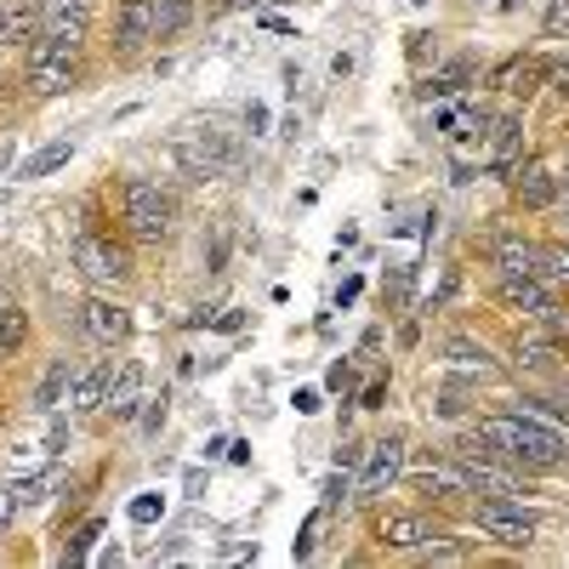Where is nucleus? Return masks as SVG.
<instances>
[{
  "label": "nucleus",
  "instance_id": "f257e3e1",
  "mask_svg": "<svg viewBox=\"0 0 569 569\" xmlns=\"http://www.w3.org/2000/svg\"><path fill=\"white\" fill-rule=\"evenodd\" d=\"M485 439L496 445V456H507L512 467H558L569 450H563V433L552 421L530 416V410H501V416H485Z\"/></svg>",
  "mask_w": 569,
  "mask_h": 569
},
{
  "label": "nucleus",
  "instance_id": "f03ea898",
  "mask_svg": "<svg viewBox=\"0 0 569 569\" xmlns=\"http://www.w3.org/2000/svg\"><path fill=\"white\" fill-rule=\"evenodd\" d=\"M120 222L137 246H166L177 228V200L149 177H126L120 182Z\"/></svg>",
  "mask_w": 569,
  "mask_h": 569
},
{
  "label": "nucleus",
  "instance_id": "7ed1b4c3",
  "mask_svg": "<svg viewBox=\"0 0 569 569\" xmlns=\"http://www.w3.org/2000/svg\"><path fill=\"white\" fill-rule=\"evenodd\" d=\"M69 262L91 279V284H126L137 268H131V251L126 246H114L109 233H98V228H80L74 240H69Z\"/></svg>",
  "mask_w": 569,
  "mask_h": 569
},
{
  "label": "nucleus",
  "instance_id": "20e7f679",
  "mask_svg": "<svg viewBox=\"0 0 569 569\" xmlns=\"http://www.w3.org/2000/svg\"><path fill=\"white\" fill-rule=\"evenodd\" d=\"M472 525H479L496 547H512V552L536 547V518L518 507L512 496H479V507H472Z\"/></svg>",
  "mask_w": 569,
  "mask_h": 569
},
{
  "label": "nucleus",
  "instance_id": "39448f33",
  "mask_svg": "<svg viewBox=\"0 0 569 569\" xmlns=\"http://www.w3.org/2000/svg\"><path fill=\"white\" fill-rule=\"evenodd\" d=\"M410 490L427 496V501H439V507H456L461 496H472V479H467V467L456 456H421L410 467Z\"/></svg>",
  "mask_w": 569,
  "mask_h": 569
},
{
  "label": "nucleus",
  "instance_id": "423d86ee",
  "mask_svg": "<svg viewBox=\"0 0 569 569\" xmlns=\"http://www.w3.org/2000/svg\"><path fill=\"white\" fill-rule=\"evenodd\" d=\"M80 325H86V337L103 342V348H126L131 330H137L131 308L114 302V297H86V302H80Z\"/></svg>",
  "mask_w": 569,
  "mask_h": 569
},
{
  "label": "nucleus",
  "instance_id": "0eeeda50",
  "mask_svg": "<svg viewBox=\"0 0 569 569\" xmlns=\"http://www.w3.org/2000/svg\"><path fill=\"white\" fill-rule=\"evenodd\" d=\"M496 297H501L512 313H530V319H541V325H552V319L563 313V308H558V297L541 284V273H501Z\"/></svg>",
  "mask_w": 569,
  "mask_h": 569
},
{
  "label": "nucleus",
  "instance_id": "6e6552de",
  "mask_svg": "<svg viewBox=\"0 0 569 569\" xmlns=\"http://www.w3.org/2000/svg\"><path fill=\"white\" fill-rule=\"evenodd\" d=\"M154 18H160V0H120V12H114V58L120 63H131L154 40Z\"/></svg>",
  "mask_w": 569,
  "mask_h": 569
},
{
  "label": "nucleus",
  "instance_id": "1a4fd4ad",
  "mask_svg": "<svg viewBox=\"0 0 569 569\" xmlns=\"http://www.w3.org/2000/svg\"><path fill=\"white\" fill-rule=\"evenodd\" d=\"M399 472H405V439L399 433H388L382 445H370L365 450V472H359V501H376V496H382L393 479H399Z\"/></svg>",
  "mask_w": 569,
  "mask_h": 569
},
{
  "label": "nucleus",
  "instance_id": "9d476101",
  "mask_svg": "<svg viewBox=\"0 0 569 569\" xmlns=\"http://www.w3.org/2000/svg\"><path fill=\"white\" fill-rule=\"evenodd\" d=\"M370 536H376V547H388V552H421L427 541H433V525H427L421 512H376Z\"/></svg>",
  "mask_w": 569,
  "mask_h": 569
},
{
  "label": "nucleus",
  "instance_id": "9b49d317",
  "mask_svg": "<svg viewBox=\"0 0 569 569\" xmlns=\"http://www.w3.org/2000/svg\"><path fill=\"white\" fill-rule=\"evenodd\" d=\"M40 7V29L46 34H63L74 46H86L91 34V0H34Z\"/></svg>",
  "mask_w": 569,
  "mask_h": 569
},
{
  "label": "nucleus",
  "instance_id": "f8f14e48",
  "mask_svg": "<svg viewBox=\"0 0 569 569\" xmlns=\"http://www.w3.org/2000/svg\"><path fill=\"white\" fill-rule=\"evenodd\" d=\"M485 257L496 273H541V246H530L525 233H496L485 246Z\"/></svg>",
  "mask_w": 569,
  "mask_h": 569
},
{
  "label": "nucleus",
  "instance_id": "ddd939ff",
  "mask_svg": "<svg viewBox=\"0 0 569 569\" xmlns=\"http://www.w3.org/2000/svg\"><path fill=\"white\" fill-rule=\"evenodd\" d=\"M109 388H114V359H98L91 370H80V376H74V388H69V410H74V416L103 410V405H109Z\"/></svg>",
  "mask_w": 569,
  "mask_h": 569
},
{
  "label": "nucleus",
  "instance_id": "4468645a",
  "mask_svg": "<svg viewBox=\"0 0 569 569\" xmlns=\"http://www.w3.org/2000/svg\"><path fill=\"white\" fill-rule=\"evenodd\" d=\"M40 34H46L40 29V7H18V0L0 7V52H29Z\"/></svg>",
  "mask_w": 569,
  "mask_h": 569
},
{
  "label": "nucleus",
  "instance_id": "2eb2a0df",
  "mask_svg": "<svg viewBox=\"0 0 569 569\" xmlns=\"http://www.w3.org/2000/svg\"><path fill=\"white\" fill-rule=\"evenodd\" d=\"M512 200L525 211H547L558 200V177L547 166H512Z\"/></svg>",
  "mask_w": 569,
  "mask_h": 569
},
{
  "label": "nucleus",
  "instance_id": "dca6fc26",
  "mask_svg": "<svg viewBox=\"0 0 569 569\" xmlns=\"http://www.w3.org/2000/svg\"><path fill=\"white\" fill-rule=\"evenodd\" d=\"M74 376H80V370H74V359H69V353H58L52 365H46V376L34 382V410H40V416H52L58 405H69Z\"/></svg>",
  "mask_w": 569,
  "mask_h": 569
},
{
  "label": "nucleus",
  "instance_id": "f3484780",
  "mask_svg": "<svg viewBox=\"0 0 569 569\" xmlns=\"http://www.w3.org/2000/svg\"><path fill=\"white\" fill-rule=\"evenodd\" d=\"M137 405H149V399H142V365L137 359H120V376H114V388H109V416L114 421H131L137 416Z\"/></svg>",
  "mask_w": 569,
  "mask_h": 569
},
{
  "label": "nucleus",
  "instance_id": "a211bd4d",
  "mask_svg": "<svg viewBox=\"0 0 569 569\" xmlns=\"http://www.w3.org/2000/svg\"><path fill=\"white\" fill-rule=\"evenodd\" d=\"M445 359H450L456 376H472V382H496V376H501L496 359H490L479 342H467V337H450V342H445Z\"/></svg>",
  "mask_w": 569,
  "mask_h": 569
},
{
  "label": "nucleus",
  "instance_id": "6ab92c4d",
  "mask_svg": "<svg viewBox=\"0 0 569 569\" xmlns=\"http://www.w3.org/2000/svg\"><path fill=\"white\" fill-rule=\"evenodd\" d=\"M467 86H472V63H467V58H456V63H445V69H433V74L421 80V98L450 103V98H461Z\"/></svg>",
  "mask_w": 569,
  "mask_h": 569
},
{
  "label": "nucleus",
  "instance_id": "aec40b11",
  "mask_svg": "<svg viewBox=\"0 0 569 569\" xmlns=\"http://www.w3.org/2000/svg\"><path fill=\"white\" fill-rule=\"evenodd\" d=\"M74 160V142L69 137H52V142H40V149L23 160V182H40V177H52V171H63Z\"/></svg>",
  "mask_w": 569,
  "mask_h": 569
},
{
  "label": "nucleus",
  "instance_id": "412c9836",
  "mask_svg": "<svg viewBox=\"0 0 569 569\" xmlns=\"http://www.w3.org/2000/svg\"><path fill=\"white\" fill-rule=\"evenodd\" d=\"M518 142H525V126H518V114L490 120V166H512V160H518Z\"/></svg>",
  "mask_w": 569,
  "mask_h": 569
},
{
  "label": "nucleus",
  "instance_id": "4be33fe9",
  "mask_svg": "<svg viewBox=\"0 0 569 569\" xmlns=\"http://www.w3.org/2000/svg\"><path fill=\"white\" fill-rule=\"evenodd\" d=\"M188 23H194V0H160V18H154V40H177Z\"/></svg>",
  "mask_w": 569,
  "mask_h": 569
},
{
  "label": "nucleus",
  "instance_id": "5701e85b",
  "mask_svg": "<svg viewBox=\"0 0 569 569\" xmlns=\"http://www.w3.org/2000/svg\"><path fill=\"white\" fill-rule=\"evenodd\" d=\"M23 342H29V313L18 302H7V308H0V359L18 353Z\"/></svg>",
  "mask_w": 569,
  "mask_h": 569
},
{
  "label": "nucleus",
  "instance_id": "b1692460",
  "mask_svg": "<svg viewBox=\"0 0 569 569\" xmlns=\"http://www.w3.org/2000/svg\"><path fill=\"white\" fill-rule=\"evenodd\" d=\"M98 536H103V518H86V525H80V530L69 536V547H63V558H69V563H80V558H91V541H98Z\"/></svg>",
  "mask_w": 569,
  "mask_h": 569
},
{
  "label": "nucleus",
  "instance_id": "393cba45",
  "mask_svg": "<svg viewBox=\"0 0 569 569\" xmlns=\"http://www.w3.org/2000/svg\"><path fill=\"white\" fill-rule=\"evenodd\" d=\"M421 558H427V563H461V558H467V541H456V536H433V541L421 547Z\"/></svg>",
  "mask_w": 569,
  "mask_h": 569
},
{
  "label": "nucleus",
  "instance_id": "a878e982",
  "mask_svg": "<svg viewBox=\"0 0 569 569\" xmlns=\"http://www.w3.org/2000/svg\"><path fill=\"white\" fill-rule=\"evenodd\" d=\"M12 490H18V507H34V501H46V490H52V472H34V479H23Z\"/></svg>",
  "mask_w": 569,
  "mask_h": 569
},
{
  "label": "nucleus",
  "instance_id": "bb28decb",
  "mask_svg": "<svg viewBox=\"0 0 569 569\" xmlns=\"http://www.w3.org/2000/svg\"><path fill=\"white\" fill-rule=\"evenodd\" d=\"M547 34L569 40V0H552V7H547Z\"/></svg>",
  "mask_w": 569,
  "mask_h": 569
},
{
  "label": "nucleus",
  "instance_id": "cd10ccee",
  "mask_svg": "<svg viewBox=\"0 0 569 569\" xmlns=\"http://www.w3.org/2000/svg\"><path fill=\"white\" fill-rule=\"evenodd\" d=\"M160 512H166V501H160V496H142V501H131V525H154Z\"/></svg>",
  "mask_w": 569,
  "mask_h": 569
},
{
  "label": "nucleus",
  "instance_id": "c85d7f7f",
  "mask_svg": "<svg viewBox=\"0 0 569 569\" xmlns=\"http://www.w3.org/2000/svg\"><path fill=\"white\" fill-rule=\"evenodd\" d=\"M541 273H552V279H569V251H541Z\"/></svg>",
  "mask_w": 569,
  "mask_h": 569
},
{
  "label": "nucleus",
  "instance_id": "c756f323",
  "mask_svg": "<svg viewBox=\"0 0 569 569\" xmlns=\"http://www.w3.org/2000/svg\"><path fill=\"white\" fill-rule=\"evenodd\" d=\"M160 421H166V393L149 399V410H142V433H160Z\"/></svg>",
  "mask_w": 569,
  "mask_h": 569
},
{
  "label": "nucleus",
  "instance_id": "7c9ffc66",
  "mask_svg": "<svg viewBox=\"0 0 569 569\" xmlns=\"http://www.w3.org/2000/svg\"><path fill=\"white\" fill-rule=\"evenodd\" d=\"M12 518H18V490H0V536L12 530Z\"/></svg>",
  "mask_w": 569,
  "mask_h": 569
},
{
  "label": "nucleus",
  "instance_id": "2f4dec72",
  "mask_svg": "<svg viewBox=\"0 0 569 569\" xmlns=\"http://www.w3.org/2000/svg\"><path fill=\"white\" fill-rule=\"evenodd\" d=\"M246 131H251V137L268 131V103H246Z\"/></svg>",
  "mask_w": 569,
  "mask_h": 569
},
{
  "label": "nucleus",
  "instance_id": "473e14b6",
  "mask_svg": "<svg viewBox=\"0 0 569 569\" xmlns=\"http://www.w3.org/2000/svg\"><path fill=\"white\" fill-rule=\"evenodd\" d=\"M359 461H365V445H359V439L337 445V467H359Z\"/></svg>",
  "mask_w": 569,
  "mask_h": 569
},
{
  "label": "nucleus",
  "instance_id": "72a5a7b5",
  "mask_svg": "<svg viewBox=\"0 0 569 569\" xmlns=\"http://www.w3.org/2000/svg\"><path fill=\"white\" fill-rule=\"evenodd\" d=\"M382 393H388V382H382V376H376V382L365 388V399H359V410H382Z\"/></svg>",
  "mask_w": 569,
  "mask_h": 569
},
{
  "label": "nucleus",
  "instance_id": "f704fd0d",
  "mask_svg": "<svg viewBox=\"0 0 569 569\" xmlns=\"http://www.w3.org/2000/svg\"><path fill=\"white\" fill-rule=\"evenodd\" d=\"M313 530H319V512H313L308 525H302V536H297V547H291L297 558H308V552H313Z\"/></svg>",
  "mask_w": 569,
  "mask_h": 569
},
{
  "label": "nucleus",
  "instance_id": "c9c22d12",
  "mask_svg": "<svg viewBox=\"0 0 569 569\" xmlns=\"http://www.w3.org/2000/svg\"><path fill=\"white\" fill-rule=\"evenodd\" d=\"M251 7H262V0H211V18H222V12H251Z\"/></svg>",
  "mask_w": 569,
  "mask_h": 569
},
{
  "label": "nucleus",
  "instance_id": "e433bc0d",
  "mask_svg": "<svg viewBox=\"0 0 569 569\" xmlns=\"http://www.w3.org/2000/svg\"><path fill=\"white\" fill-rule=\"evenodd\" d=\"M348 490H353L348 479H330V485H325V507H342V501H348Z\"/></svg>",
  "mask_w": 569,
  "mask_h": 569
},
{
  "label": "nucleus",
  "instance_id": "4c0bfd02",
  "mask_svg": "<svg viewBox=\"0 0 569 569\" xmlns=\"http://www.w3.org/2000/svg\"><path fill=\"white\" fill-rule=\"evenodd\" d=\"M291 405H297V416H313V410H319V393H313V388H297Z\"/></svg>",
  "mask_w": 569,
  "mask_h": 569
},
{
  "label": "nucleus",
  "instance_id": "58836bf2",
  "mask_svg": "<svg viewBox=\"0 0 569 569\" xmlns=\"http://www.w3.org/2000/svg\"><path fill=\"white\" fill-rule=\"evenodd\" d=\"M353 297H359V273H353V279H342V291H337V308H348Z\"/></svg>",
  "mask_w": 569,
  "mask_h": 569
},
{
  "label": "nucleus",
  "instance_id": "ea45409f",
  "mask_svg": "<svg viewBox=\"0 0 569 569\" xmlns=\"http://www.w3.org/2000/svg\"><path fill=\"white\" fill-rule=\"evenodd\" d=\"M240 325H246V313H240V308H228V313L217 319V330H240Z\"/></svg>",
  "mask_w": 569,
  "mask_h": 569
},
{
  "label": "nucleus",
  "instance_id": "a19ab883",
  "mask_svg": "<svg viewBox=\"0 0 569 569\" xmlns=\"http://www.w3.org/2000/svg\"><path fill=\"white\" fill-rule=\"evenodd\" d=\"M552 86H558L563 98H569V69H552Z\"/></svg>",
  "mask_w": 569,
  "mask_h": 569
},
{
  "label": "nucleus",
  "instance_id": "79ce46f5",
  "mask_svg": "<svg viewBox=\"0 0 569 569\" xmlns=\"http://www.w3.org/2000/svg\"><path fill=\"white\" fill-rule=\"evenodd\" d=\"M0 308H7V291H0Z\"/></svg>",
  "mask_w": 569,
  "mask_h": 569
}]
</instances>
